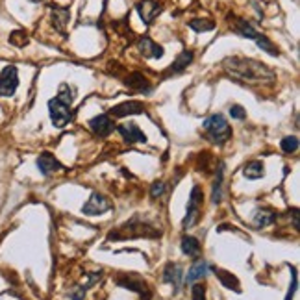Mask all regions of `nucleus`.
Returning a JSON list of instances; mask_svg holds the SVG:
<instances>
[{
	"instance_id": "f257e3e1",
	"label": "nucleus",
	"mask_w": 300,
	"mask_h": 300,
	"mask_svg": "<svg viewBox=\"0 0 300 300\" xmlns=\"http://www.w3.org/2000/svg\"><path fill=\"white\" fill-rule=\"evenodd\" d=\"M222 67L232 78L243 82H270L274 80V72L269 69L265 63L256 62V60H246V58H226L222 62Z\"/></svg>"
},
{
	"instance_id": "f03ea898",
	"label": "nucleus",
	"mask_w": 300,
	"mask_h": 300,
	"mask_svg": "<svg viewBox=\"0 0 300 300\" xmlns=\"http://www.w3.org/2000/svg\"><path fill=\"white\" fill-rule=\"evenodd\" d=\"M202 128L206 130L208 138L217 144H224L226 141L232 138L230 124H228V120H226L220 113H213V115H210V117L202 122Z\"/></svg>"
},
{
	"instance_id": "7ed1b4c3",
	"label": "nucleus",
	"mask_w": 300,
	"mask_h": 300,
	"mask_svg": "<svg viewBox=\"0 0 300 300\" xmlns=\"http://www.w3.org/2000/svg\"><path fill=\"white\" fill-rule=\"evenodd\" d=\"M202 204H204V196H202V189L198 186H194L191 189V196H189V204H188V213H186V219L182 222V226L188 230V228H193L196 222H198L200 215H202Z\"/></svg>"
},
{
	"instance_id": "20e7f679",
	"label": "nucleus",
	"mask_w": 300,
	"mask_h": 300,
	"mask_svg": "<svg viewBox=\"0 0 300 300\" xmlns=\"http://www.w3.org/2000/svg\"><path fill=\"white\" fill-rule=\"evenodd\" d=\"M48 113H50V119H52V124L56 128H63L67 126L72 119V113H70V106L65 104L63 100L56 98L48 100Z\"/></svg>"
},
{
	"instance_id": "39448f33",
	"label": "nucleus",
	"mask_w": 300,
	"mask_h": 300,
	"mask_svg": "<svg viewBox=\"0 0 300 300\" xmlns=\"http://www.w3.org/2000/svg\"><path fill=\"white\" fill-rule=\"evenodd\" d=\"M19 88V72L17 67L8 65L0 72V96H13Z\"/></svg>"
},
{
	"instance_id": "423d86ee",
	"label": "nucleus",
	"mask_w": 300,
	"mask_h": 300,
	"mask_svg": "<svg viewBox=\"0 0 300 300\" xmlns=\"http://www.w3.org/2000/svg\"><path fill=\"white\" fill-rule=\"evenodd\" d=\"M110 210V200L104 196V194L100 193H93L89 196V200L84 204L82 208V212L84 215H88V217H96V215H102V213H106Z\"/></svg>"
},
{
	"instance_id": "0eeeda50",
	"label": "nucleus",
	"mask_w": 300,
	"mask_h": 300,
	"mask_svg": "<svg viewBox=\"0 0 300 300\" xmlns=\"http://www.w3.org/2000/svg\"><path fill=\"white\" fill-rule=\"evenodd\" d=\"M136 10H138L139 17H141L144 24H152L154 19L162 13V4L156 2V0H141V2L136 4Z\"/></svg>"
},
{
	"instance_id": "6e6552de",
	"label": "nucleus",
	"mask_w": 300,
	"mask_h": 300,
	"mask_svg": "<svg viewBox=\"0 0 300 300\" xmlns=\"http://www.w3.org/2000/svg\"><path fill=\"white\" fill-rule=\"evenodd\" d=\"M119 134L122 136L126 143L132 144V143H146V136H144V132L139 128L136 122H128V124H120L119 128Z\"/></svg>"
},
{
	"instance_id": "1a4fd4ad",
	"label": "nucleus",
	"mask_w": 300,
	"mask_h": 300,
	"mask_svg": "<svg viewBox=\"0 0 300 300\" xmlns=\"http://www.w3.org/2000/svg\"><path fill=\"white\" fill-rule=\"evenodd\" d=\"M138 48L141 52V56L146 58V60H160L163 56V46L162 44L154 43L150 38L143 36V38L138 41Z\"/></svg>"
},
{
	"instance_id": "9d476101",
	"label": "nucleus",
	"mask_w": 300,
	"mask_h": 300,
	"mask_svg": "<svg viewBox=\"0 0 300 300\" xmlns=\"http://www.w3.org/2000/svg\"><path fill=\"white\" fill-rule=\"evenodd\" d=\"M89 128L100 138H106L113 132V120L110 119V115H96L89 120Z\"/></svg>"
},
{
	"instance_id": "9b49d317",
	"label": "nucleus",
	"mask_w": 300,
	"mask_h": 300,
	"mask_svg": "<svg viewBox=\"0 0 300 300\" xmlns=\"http://www.w3.org/2000/svg\"><path fill=\"white\" fill-rule=\"evenodd\" d=\"M182 274H184V270L178 263H167L165 270H163V282L174 286V293H178V289L182 286Z\"/></svg>"
},
{
	"instance_id": "f8f14e48",
	"label": "nucleus",
	"mask_w": 300,
	"mask_h": 300,
	"mask_svg": "<svg viewBox=\"0 0 300 300\" xmlns=\"http://www.w3.org/2000/svg\"><path fill=\"white\" fill-rule=\"evenodd\" d=\"M38 169H39V172H41V174L48 176L50 172L60 170V169H63V167H62V163L58 162L56 158L52 156L50 152H43V154L38 158Z\"/></svg>"
},
{
	"instance_id": "ddd939ff",
	"label": "nucleus",
	"mask_w": 300,
	"mask_h": 300,
	"mask_svg": "<svg viewBox=\"0 0 300 300\" xmlns=\"http://www.w3.org/2000/svg\"><path fill=\"white\" fill-rule=\"evenodd\" d=\"M194 54L191 52V50H182L180 54H178V58H176L174 62H172V65L169 67V74H178V72H184V70L188 69L189 65H191V62H193Z\"/></svg>"
},
{
	"instance_id": "4468645a",
	"label": "nucleus",
	"mask_w": 300,
	"mask_h": 300,
	"mask_svg": "<svg viewBox=\"0 0 300 300\" xmlns=\"http://www.w3.org/2000/svg\"><path fill=\"white\" fill-rule=\"evenodd\" d=\"M144 108L141 102H124V104H119V106L112 108V115L113 117H126V115H138V113H143Z\"/></svg>"
},
{
	"instance_id": "2eb2a0df",
	"label": "nucleus",
	"mask_w": 300,
	"mask_h": 300,
	"mask_svg": "<svg viewBox=\"0 0 300 300\" xmlns=\"http://www.w3.org/2000/svg\"><path fill=\"white\" fill-rule=\"evenodd\" d=\"M208 270H210V265H208L206 260H196L186 276V284H194L196 280H202L208 274Z\"/></svg>"
},
{
	"instance_id": "dca6fc26",
	"label": "nucleus",
	"mask_w": 300,
	"mask_h": 300,
	"mask_svg": "<svg viewBox=\"0 0 300 300\" xmlns=\"http://www.w3.org/2000/svg\"><path fill=\"white\" fill-rule=\"evenodd\" d=\"M126 86L130 89H134L136 93H148L150 91V82L141 72H134V74L128 76L126 78Z\"/></svg>"
},
{
	"instance_id": "f3484780",
	"label": "nucleus",
	"mask_w": 300,
	"mask_h": 300,
	"mask_svg": "<svg viewBox=\"0 0 300 300\" xmlns=\"http://www.w3.org/2000/svg\"><path fill=\"white\" fill-rule=\"evenodd\" d=\"M69 17H70V13L67 8L52 6V24L56 26L58 32H62L63 36H65V28H67Z\"/></svg>"
},
{
	"instance_id": "a211bd4d",
	"label": "nucleus",
	"mask_w": 300,
	"mask_h": 300,
	"mask_svg": "<svg viewBox=\"0 0 300 300\" xmlns=\"http://www.w3.org/2000/svg\"><path fill=\"white\" fill-rule=\"evenodd\" d=\"M276 219V213L272 210H267V208H260L252 219V224L254 228H265V226L272 224Z\"/></svg>"
},
{
	"instance_id": "6ab92c4d",
	"label": "nucleus",
	"mask_w": 300,
	"mask_h": 300,
	"mask_svg": "<svg viewBox=\"0 0 300 300\" xmlns=\"http://www.w3.org/2000/svg\"><path fill=\"white\" fill-rule=\"evenodd\" d=\"M180 248H182V252H184L186 256L196 258V256L200 254V243H198V239L193 238V236H186V238H182Z\"/></svg>"
},
{
	"instance_id": "aec40b11",
	"label": "nucleus",
	"mask_w": 300,
	"mask_h": 300,
	"mask_svg": "<svg viewBox=\"0 0 300 300\" xmlns=\"http://www.w3.org/2000/svg\"><path fill=\"white\" fill-rule=\"evenodd\" d=\"M243 174L246 180H260V178L265 174L263 163L262 162H248L243 167Z\"/></svg>"
},
{
	"instance_id": "412c9836",
	"label": "nucleus",
	"mask_w": 300,
	"mask_h": 300,
	"mask_svg": "<svg viewBox=\"0 0 300 300\" xmlns=\"http://www.w3.org/2000/svg\"><path fill=\"white\" fill-rule=\"evenodd\" d=\"M215 272V276L220 280V284L224 286V288L228 289H234V291H239V282L238 278L232 274V272H228V270H222V269H210Z\"/></svg>"
},
{
	"instance_id": "4be33fe9",
	"label": "nucleus",
	"mask_w": 300,
	"mask_h": 300,
	"mask_svg": "<svg viewBox=\"0 0 300 300\" xmlns=\"http://www.w3.org/2000/svg\"><path fill=\"white\" fill-rule=\"evenodd\" d=\"M222 174H224V165H222V163H219L217 178H215L213 191H212V202H213V204H220V200H222Z\"/></svg>"
},
{
	"instance_id": "5701e85b",
	"label": "nucleus",
	"mask_w": 300,
	"mask_h": 300,
	"mask_svg": "<svg viewBox=\"0 0 300 300\" xmlns=\"http://www.w3.org/2000/svg\"><path fill=\"white\" fill-rule=\"evenodd\" d=\"M236 32H238L239 36H243V38H246V39H256L258 36H260V32L254 30L252 24L243 19H239L238 22H236Z\"/></svg>"
},
{
	"instance_id": "b1692460",
	"label": "nucleus",
	"mask_w": 300,
	"mask_h": 300,
	"mask_svg": "<svg viewBox=\"0 0 300 300\" xmlns=\"http://www.w3.org/2000/svg\"><path fill=\"white\" fill-rule=\"evenodd\" d=\"M254 41H256L258 46H260L262 50H265L267 54H270V56H278V48H276L274 43H272L269 38H265V36H262V34H260V36H258Z\"/></svg>"
},
{
	"instance_id": "393cba45",
	"label": "nucleus",
	"mask_w": 300,
	"mask_h": 300,
	"mask_svg": "<svg viewBox=\"0 0 300 300\" xmlns=\"http://www.w3.org/2000/svg\"><path fill=\"white\" fill-rule=\"evenodd\" d=\"M189 28L194 32H210L215 28V22H213V20H206V19H193L189 22Z\"/></svg>"
},
{
	"instance_id": "a878e982",
	"label": "nucleus",
	"mask_w": 300,
	"mask_h": 300,
	"mask_svg": "<svg viewBox=\"0 0 300 300\" xmlns=\"http://www.w3.org/2000/svg\"><path fill=\"white\" fill-rule=\"evenodd\" d=\"M119 286H120V288L130 289V291H136V293H139V294H143L144 291H146L144 282H132V280H124V278H120Z\"/></svg>"
},
{
	"instance_id": "bb28decb",
	"label": "nucleus",
	"mask_w": 300,
	"mask_h": 300,
	"mask_svg": "<svg viewBox=\"0 0 300 300\" xmlns=\"http://www.w3.org/2000/svg\"><path fill=\"white\" fill-rule=\"evenodd\" d=\"M280 146H282V150L288 152V154L296 152V150H298V138H296V136H288V138L282 139Z\"/></svg>"
},
{
	"instance_id": "cd10ccee",
	"label": "nucleus",
	"mask_w": 300,
	"mask_h": 300,
	"mask_svg": "<svg viewBox=\"0 0 300 300\" xmlns=\"http://www.w3.org/2000/svg\"><path fill=\"white\" fill-rule=\"evenodd\" d=\"M74 96H76V93H74V89L72 88H69L67 84H63L62 88H60V93H58V98L60 100H63L65 104H72V100H74Z\"/></svg>"
},
{
	"instance_id": "c85d7f7f",
	"label": "nucleus",
	"mask_w": 300,
	"mask_h": 300,
	"mask_svg": "<svg viewBox=\"0 0 300 300\" xmlns=\"http://www.w3.org/2000/svg\"><path fill=\"white\" fill-rule=\"evenodd\" d=\"M163 193H165V184H163L162 180L154 182L152 188H150V196H152V198H160Z\"/></svg>"
},
{
	"instance_id": "c756f323",
	"label": "nucleus",
	"mask_w": 300,
	"mask_h": 300,
	"mask_svg": "<svg viewBox=\"0 0 300 300\" xmlns=\"http://www.w3.org/2000/svg\"><path fill=\"white\" fill-rule=\"evenodd\" d=\"M193 300H206V288L202 284H193Z\"/></svg>"
},
{
	"instance_id": "7c9ffc66",
	"label": "nucleus",
	"mask_w": 300,
	"mask_h": 300,
	"mask_svg": "<svg viewBox=\"0 0 300 300\" xmlns=\"http://www.w3.org/2000/svg\"><path fill=\"white\" fill-rule=\"evenodd\" d=\"M10 41H12L13 44H17V46H22V44L26 43V36L20 30H17V32H13V34H12Z\"/></svg>"
},
{
	"instance_id": "2f4dec72",
	"label": "nucleus",
	"mask_w": 300,
	"mask_h": 300,
	"mask_svg": "<svg viewBox=\"0 0 300 300\" xmlns=\"http://www.w3.org/2000/svg\"><path fill=\"white\" fill-rule=\"evenodd\" d=\"M86 291H88V286H80V288L72 289L69 296L72 300H84V298H86Z\"/></svg>"
},
{
	"instance_id": "473e14b6",
	"label": "nucleus",
	"mask_w": 300,
	"mask_h": 300,
	"mask_svg": "<svg viewBox=\"0 0 300 300\" xmlns=\"http://www.w3.org/2000/svg\"><path fill=\"white\" fill-rule=\"evenodd\" d=\"M230 115H232V119L241 120V119H244V117H246V112H244L241 106H232L230 108Z\"/></svg>"
},
{
	"instance_id": "72a5a7b5",
	"label": "nucleus",
	"mask_w": 300,
	"mask_h": 300,
	"mask_svg": "<svg viewBox=\"0 0 300 300\" xmlns=\"http://www.w3.org/2000/svg\"><path fill=\"white\" fill-rule=\"evenodd\" d=\"M291 274H293V282H291V288H289L286 300H293V294L296 291V269H291Z\"/></svg>"
},
{
	"instance_id": "f704fd0d",
	"label": "nucleus",
	"mask_w": 300,
	"mask_h": 300,
	"mask_svg": "<svg viewBox=\"0 0 300 300\" xmlns=\"http://www.w3.org/2000/svg\"><path fill=\"white\" fill-rule=\"evenodd\" d=\"M293 224L294 228H298V210H293Z\"/></svg>"
},
{
	"instance_id": "c9c22d12",
	"label": "nucleus",
	"mask_w": 300,
	"mask_h": 300,
	"mask_svg": "<svg viewBox=\"0 0 300 300\" xmlns=\"http://www.w3.org/2000/svg\"><path fill=\"white\" fill-rule=\"evenodd\" d=\"M32 2H39V0H32Z\"/></svg>"
}]
</instances>
